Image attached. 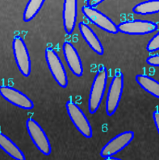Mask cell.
I'll list each match as a JSON object with an SVG mask.
<instances>
[{"label": "cell", "mask_w": 159, "mask_h": 160, "mask_svg": "<svg viewBox=\"0 0 159 160\" xmlns=\"http://www.w3.org/2000/svg\"><path fill=\"white\" fill-rule=\"evenodd\" d=\"M108 78V68L100 65L93 80L88 98V111L91 114H95L99 109L106 91Z\"/></svg>", "instance_id": "obj_1"}, {"label": "cell", "mask_w": 159, "mask_h": 160, "mask_svg": "<svg viewBox=\"0 0 159 160\" xmlns=\"http://www.w3.org/2000/svg\"><path fill=\"white\" fill-rule=\"evenodd\" d=\"M124 77V74L121 72H116L112 77L110 85L108 86L105 102V110L107 115L109 117L113 116L119 107L125 85Z\"/></svg>", "instance_id": "obj_2"}, {"label": "cell", "mask_w": 159, "mask_h": 160, "mask_svg": "<svg viewBox=\"0 0 159 160\" xmlns=\"http://www.w3.org/2000/svg\"><path fill=\"white\" fill-rule=\"evenodd\" d=\"M66 109L69 118L78 131L86 138H91L93 137L92 126L81 108L72 100H69L66 103Z\"/></svg>", "instance_id": "obj_3"}, {"label": "cell", "mask_w": 159, "mask_h": 160, "mask_svg": "<svg viewBox=\"0 0 159 160\" xmlns=\"http://www.w3.org/2000/svg\"><path fill=\"white\" fill-rule=\"evenodd\" d=\"M26 129L36 149L44 155L49 156L52 152L51 144L41 126L36 120L29 118L26 121Z\"/></svg>", "instance_id": "obj_4"}, {"label": "cell", "mask_w": 159, "mask_h": 160, "mask_svg": "<svg viewBox=\"0 0 159 160\" xmlns=\"http://www.w3.org/2000/svg\"><path fill=\"white\" fill-rule=\"evenodd\" d=\"M45 56L48 68L53 79L55 80L59 86L66 89L68 86V77L61 58L52 47H48L45 49Z\"/></svg>", "instance_id": "obj_5"}, {"label": "cell", "mask_w": 159, "mask_h": 160, "mask_svg": "<svg viewBox=\"0 0 159 160\" xmlns=\"http://www.w3.org/2000/svg\"><path fill=\"white\" fill-rule=\"evenodd\" d=\"M12 50L19 72L24 77H29L32 71L31 57L26 43L20 36H15L14 37L12 41Z\"/></svg>", "instance_id": "obj_6"}, {"label": "cell", "mask_w": 159, "mask_h": 160, "mask_svg": "<svg viewBox=\"0 0 159 160\" xmlns=\"http://www.w3.org/2000/svg\"><path fill=\"white\" fill-rule=\"evenodd\" d=\"M158 26L152 21L134 19L121 22L117 25L118 32L130 36H144L157 32Z\"/></svg>", "instance_id": "obj_7"}, {"label": "cell", "mask_w": 159, "mask_h": 160, "mask_svg": "<svg viewBox=\"0 0 159 160\" xmlns=\"http://www.w3.org/2000/svg\"><path fill=\"white\" fill-rule=\"evenodd\" d=\"M81 11L84 16L91 23L98 27V28L110 34H116L118 32L117 25L110 18L98 10L89 6H83Z\"/></svg>", "instance_id": "obj_8"}, {"label": "cell", "mask_w": 159, "mask_h": 160, "mask_svg": "<svg viewBox=\"0 0 159 160\" xmlns=\"http://www.w3.org/2000/svg\"><path fill=\"white\" fill-rule=\"evenodd\" d=\"M134 132L131 130L119 133L101 149L100 156L105 158L106 157L116 155V154L126 148L134 139Z\"/></svg>", "instance_id": "obj_9"}, {"label": "cell", "mask_w": 159, "mask_h": 160, "mask_svg": "<svg viewBox=\"0 0 159 160\" xmlns=\"http://www.w3.org/2000/svg\"><path fill=\"white\" fill-rule=\"evenodd\" d=\"M0 96L4 100L19 109L29 110L34 108V103L29 97L14 87L8 85L0 86Z\"/></svg>", "instance_id": "obj_10"}, {"label": "cell", "mask_w": 159, "mask_h": 160, "mask_svg": "<svg viewBox=\"0 0 159 160\" xmlns=\"http://www.w3.org/2000/svg\"><path fill=\"white\" fill-rule=\"evenodd\" d=\"M62 52L69 68L75 77H81L83 75V66L81 57L73 43L65 41L62 44Z\"/></svg>", "instance_id": "obj_11"}, {"label": "cell", "mask_w": 159, "mask_h": 160, "mask_svg": "<svg viewBox=\"0 0 159 160\" xmlns=\"http://www.w3.org/2000/svg\"><path fill=\"white\" fill-rule=\"evenodd\" d=\"M77 0H64L63 3L62 19L64 30L67 35L74 32L77 23Z\"/></svg>", "instance_id": "obj_12"}, {"label": "cell", "mask_w": 159, "mask_h": 160, "mask_svg": "<svg viewBox=\"0 0 159 160\" xmlns=\"http://www.w3.org/2000/svg\"><path fill=\"white\" fill-rule=\"evenodd\" d=\"M78 29L82 37L83 38L91 50L98 56H103L104 54L103 46L91 27L84 22H80L78 23Z\"/></svg>", "instance_id": "obj_13"}, {"label": "cell", "mask_w": 159, "mask_h": 160, "mask_svg": "<svg viewBox=\"0 0 159 160\" xmlns=\"http://www.w3.org/2000/svg\"><path fill=\"white\" fill-rule=\"evenodd\" d=\"M0 148L15 160H25L24 152L8 136L0 131Z\"/></svg>", "instance_id": "obj_14"}, {"label": "cell", "mask_w": 159, "mask_h": 160, "mask_svg": "<svg viewBox=\"0 0 159 160\" xmlns=\"http://www.w3.org/2000/svg\"><path fill=\"white\" fill-rule=\"evenodd\" d=\"M136 83L146 92L156 98H159V82L153 77L145 74H138L135 77Z\"/></svg>", "instance_id": "obj_15"}, {"label": "cell", "mask_w": 159, "mask_h": 160, "mask_svg": "<svg viewBox=\"0 0 159 160\" xmlns=\"http://www.w3.org/2000/svg\"><path fill=\"white\" fill-rule=\"evenodd\" d=\"M159 12V0H146L133 7V12L136 15H147Z\"/></svg>", "instance_id": "obj_16"}, {"label": "cell", "mask_w": 159, "mask_h": 160, "mask_svg": "<svg viewBox=\"0 0 159 160\" xmlns=\"http://www.w3.org/2000/svg\"><path fill=\"white\" fill-rule=\"evenodd\" d=\"M45 0H29L23 13V20L29 23L36 17L43 7Z\"/></svg>", "instance_id": "obj_17"}, {"label": "cell", "mask_w": 159, "mask_h": 160, "mask_svg": "<svg viewBox=\"0 0 159 160\" xmlns=\"http://www.w3.org/2000/svg\"><path fill=\"white\" fill-rule=\"evenodd\" d=\"M159 48V33H157L152 37L150 42L147 43L146 50L149 52H153L157 51Z\"/></svg>", "instance_id": "obj_18"}, {"label": "cell", "mask_w": 159, "mask_h": 160, "mask_svg": "<svg viewBox=\"0 0 159 160\" xmlns=\"http://www.w3.org/2000/svg\"><path fill=\"white\" fill-rule=\"evenodd\" d=\"M146 61L149 65L153 66V67H158L159 55L155 54V55H153V56H150V57H149L147 59H146Z\"/></svg>", "instance_id": "obj_19"}, {"label": "cell", "mask_w": 159, "mask_h": 160, "mask_svg": "<svg viewBox=\"0 0 159 160\" xmlns=\"http://www.w3.org/2000/svg\"><path fill=\"white\" fill-rule=\"evenodd\" d=\"M153 123L155 125L156 130H157V132H159V111L158 108L156 109V110L153 112Z\"/></svg>", "instance_id": "obj_20"}, {"label": "cell", "mask_w": 159, "mask_h": 160, "mask_svg": "<svg viewBox=\"0 0 159 160\" xmlns=\"http://www.w3.org/2000/svg\"><path fill=\"white\" fill-rule=\"evenodd\" d=\"M103 1H105V0H87V6L95 8V7L98 6L100 3H102Z\"/></svg>", "instance_id": "obj_21"}, {"label": "cell", "mask_w": 159, "mask_h": 160, "mask_svg": "<svg viewBox=\"0 0 159 160\" xmlns=\"http://www.w3.org/2000/svg\"><path fill=\"white\" fill-rule=\"evenodd\" d=\"M104 159H106V160H120V158H117V157H116L115 155H112V156L106 157V158H104Z\"/></svg>", "instance_id": "obj_22"}]
</instances>
